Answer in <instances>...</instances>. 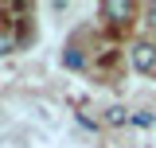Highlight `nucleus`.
<instances>
[{
  "instance_id": "1",
  "label": "nucleus",
  "mask_w": 156,
  "mask_h": 148,
  "mask_svg": "<svg viewBox=\"0 0 156 148\" xmlns=\"http://www.w3.org/2000/svg\"><path fill=\"white\" fill-rule=\"evenodd\" d=\"M129 62H133V70L152 74V70H156V43H148V39H136L133 47H129Z\"/></svg>"
},
{
  "instance_id": "2",
  "label": "nucleus",
  "mask_w": 156,
  "mask_h": 148,
  "mask_svg": "<svg viewBox=\"0 0 156 148\" xmlns=\"http://www.w3.org/2000/svg\"><path fill=\"white\" fill-rule=\"evenodd\" d=\"M98 16L121 27V23H129V19L136 16V8L129 4V0H101V4H98Z\"/></svg>"
},
{
  "instance_id": "3",
  "label": "nucleus",
  "mask_w": 156,
  "mask_h": 148,
  "mask_svg": "<svg viewBox=\"0 0 156 148\" xmlns=\"http://www.w3.org/2000/svg\"><path fill=\"white\" fill-rule=\"evenodd\" d=\"M133 117H129V109L125 105H109L105 109V125H113V129H121V125H129Z\"/></svg>"
},
{
  "instance_id": "4",
  "label": "nucleus",
  "mask_w": 156,
  "mask_h": 148,
  "mask_svg": "<svg viewBox=\"0 0 156 148\" xmlns=\"http://www.w3.org/2000/svg\"><path fill=\"white\" fill-rule=\"evenodd\" d=\"M82 62H86V55H82L78 47H66V55H62V66H66V70H82Z\"/></svg>"
},
{
  "instance_id": "5",
  "label": "nucleus",
  "mask_w": 156,
  "mask_h": 148,
  "mask_svg": "<svg viewBox=\"0 0 156 148\" xmlns=\"http://www.w3.org/2000/svg\"><path fill=\"white\" fill-rule=\"evenodd\" d=\"M8 51H12V39H8V35H0V55H8Z\"/></svg>"
},
{
  "instance_id": "6",
  "label": "nucleus",
  "mask_w": 156,
  "mask_h": 148,
  "mask_svg": "<svg viewBox=\"0 0 156 148\" xmlns=\"http://www.w3.org/2000/svg\"><path fill=\"white\" fill-rule=\"evenodd\" d=\"M148 23H156V4H148Z\"/></svg>"
}]
</instances>
